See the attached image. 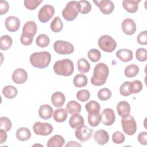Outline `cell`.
Wrapping results in <instances>:
<instances>
[{"instance_id": "cell-10", "label": "cell", "mask_w": 147, "mask_h": 147, "mask_svg": "<svg viewBox=\"0 0 147 147\" xmlns=\"http://www.w3.org/2000/svg\"><path fill=\"white\" fill-rule=\"evenodd\" d=\"M93 133L92 129L88 127L87 126L83 125L76 128L75 134L77 139L82 142H85L90 139Z\"/></svg>"}, {"instance_id": "cell-19", "label": "cell", "mask_w": 147, "mask_h": 147, "mask_svg": "<svg viewBox=\"0 0 147 147\" xmlns=\"http://www.w3.org/2000/svg\"><path fill=\"white\" fill-rule=\"evenodd\" d=\"M65 101L64 95L59 91L54 92L51 96V102L52 105L56 107H61L63 106Z\"/></svg>"}, {"instance_id": "cell-52", "label": "cell", "mask_w": 147, "mask_h": 147, "mask_svg": "<svg viewBox=\"0 0 147 147\" xmlns=\"http://www.w3.org/2000/svg\"><path fill=\"white\" fill-rule=\"evenodd\" d=\"M82 145L76 141H70L65 146H81Z\"/></svg>"}, {"instance_id": "cell-51", "label": "cell", "mask_w": 147, "mask_h": 147, "mask_svg": "<svg viewBox=\"0 0 147 147\" xmlns=\"http://www.w3.org/2000/svg\"><path fill=\"white\" fill-rule=\"evenodd\" d=\"M6 140H7L6 131L3 129H1V130H0V144H2L6 141Z\"/></svg>"}, {"instance_id": "cell-4", "label": "cell", "mask_w": 147, "mask_h": 147, "mask_svg": "<svg viewBox=\"0 0 147 147\" xmlns=\"http://www.w3.org/2000/svg\"><path fill=\"white\" fill-rule=\"evenodd\" d=\"M79 13L78 2L72 1L67 3L62 11V16L66 21H71L76 19Z\"/></svg>"}, {"instance_id": "cell-24", "label": "cell", "mask_w": 147, "mask_h": 147, "mask_svg": "<svg viewBox=\"0 0 147 147\" xmlns=\"http://www.w3.org/2000/svg\"><path fill=\"white\" fill-rule=\"evenodd\" d=\"M65 142L64 138L59 134L52 137L47 142L48 147H62Z\"/></svg>"}, {"instance_id": "cell-43", "label": "cell", "mask_w": 147, "mask_h": 147, "mask_svg": "<svg viewBox=\"0 0 147 147\" xmlns=\"http://www.w3.org/2000/svg\"><path fill=\"white\" fill-rule=\"evenodd\" d=\"M90 97V92L85 89L81 90L76 93V98L78 100L84 102L87 101Z\"/></svg>"}, {"instance_id": "cell-50", "label": "cell", "mask_w": 147, "mask_h": 147, "mask_svg": "<svg viewBox=\"0 0 147 147\" xmlns=\"http://www.w3.org/2000/svg\"><path fill=\"white\" fill-rule=\"evenodd\" d=\"M137 140L141 144L146 145L147 144V133L146 131L140 133L137 137Z\"/></svg>"}, {"instance_id": "cell-16", "label": "cell", "mask_w": 147, "mask_h": 147, "mask_svg": "<svg viewBox=\"0 0 147 147\" xmlns=\"http://www.w3.org/2000/svg\"><path fill=\"white\" fill-rule=\"evenodd\" d=\"M95 141L99 145H103L107 143L109 140V135L106 130L99 129L96 131L94 135Z\"/></svg>"}, {"instance_id": "cell-49", "label": "cell", "mask_w": 147, "mask_h": 147, "mask_svg": "<svg viewBox=\"0 0 147 147\" xmlns=\"http://www.w3.org/2000/svg\"><path fill=\"white\" fill-rule=\"evenodd\" d=\"M9 9V3L6 1H1L0 2V14H6Z\"/></svg>"}, {"instance_id": "cell-39", "label": "cell", "mask_w": 147, "mask_h": 147, "mask_svg": "<svg viewBox=\"0 0 147 147\" xmlns=\"http://www.w3.org/2000/svg\"><path fill=\"white\" fill-rule=\"evenodd\" d=\"M97 95L100 100L105 101L111 98V91L107 88H103L99 90Z\"/></svg>"}, {"instance_id": "cell-36", "label": "cell", "mask_w": 147, "mask_h": 147, "mask_svg": "<svg viewBox=\"0 0 147 147\" xmlns=\"http://www.w3.org/2000/svg\"><path fill=\"white\" fill-rule=\"evenodd\" d=\"M143 86L141 81L136 80L129 83V90L131 94L140 92L142 90Z\"/></svg>"}, {"instance_id": "cell-46", "label": "cell", "mask_w": 147, "mask_h": 147, "mask_svg": "<svg viewBox=\"0 0 147 147\" xmlns=\"http://www.w3.org/2000/svg\"><path fill=\"white\" fill-rule=\"evenodd\" d=\"M129 83L130 82L126 81L121 84L119 89V92L122 95L127 96L131 95L129 90Z\"/></svg>"}, {"instance_id": "cell-32", "label": "cell", "mask_w": 147, "mask_h": 147, "mask_svg": "<svg viewBox=\"0 0 147 147\" xmlns=\"http://www.w3.org/2000/svg\"><path fill=\"white\" fill-rule=\"evenodd\" d=\"M77 66H78V70L82 73H87L90 69V64L88 61L84 58H81L78 60L77 62Z\"/></svg>"}, {"instance_id": "cell-7", "label": "cell", "mask_w": 147, "mask_h": 147, "mask_svg": "<svg viewBox=\"0 0 147 147\" xmlns=\"http://www.w3.org/2000/svg\"><path fill=\"white\" fill-rule=\"evenodd\" d=\"M121 124L123 131L127 135H133L137 130V124L134 118L129 115L121 119Z\"/></svg>"}, {"instance_id": "cell-17", "label": "cell", "mask_w": 147, "mask_h": 147, "mask_svg": "<svg viewBox=\"0 0 147 147\" xmlns=\"http://www.w3.org/2000/svg\"><path fill=\"white\" fill-rule=\"evenodd\" d=\"M117 110L120 117L125 118L130 115V106L129 103L126 101H121L117 105Z\"/></svg>"}, {"instance_id": "cell-26", "label": "cell", "mask_w": 147, "mask_h": 147, "mask_svg": "<svg viewBox=\"0 0 147 147\" xmlns=\"http://www.w3.org/2000/svg\"><path fill=\"white\" fill-rule=\"evenodd\" d=\"M82 110L81 105L75 100L69 101L66 106V110L70 114H79Z\"/></svg>"}, {"instance_id": "cell-12", "label": "cell", "mask_w": 147, "mask_h": 147, "mask_svg": "<svg viewBox=\"0 0 147 147\" xmlns=\"http://www.w3.org/2000/svg\"><path fill=\"white\" fill-rule=\"evenodd\" d=\"M101 122L107 126L113 125L115 120V115L112 109L106 108L100 114Z\"/></svg>"}, {"instance_id": "cell-30", "label": "cell", "mask_w": 147, "mask_h": 147, "mask_svg": "<svg viewBox=\"0 0 147 147\" xmlns=\"http://www.w3.org/2000/svg\"><path fill=\"white\" fill-rule=\"evenodd\" d=\"M18 91L17 89L11 85L5 86L2 90V94L7 99H13L16 96Z\"/></svg>"}, {"instance_id": "cell-27", "label": "cell", "mask_w": 147, "mask_h": 147, "mask_svg": "<svg viewBox=\"0 0 147 147\" xmlns=\"http://www.w3.org/2000/svg\"><path fill=\"white\" fill-rule=\"evenodd\" d=\"M67 110L63 108L57 109L53 113V119L57 122H63L67 118Z\"/></svg>"}, {"instance_id": "cell-9", "label": "cell", "mask_w": 147, "mask_h": 147, "mask_svg": "<svg viewBox=\"0 0 147 147\" xmlns=\"http://www.w3.org/2000/svg\"><path fill=\"white\" fill-rule=\"evenodd\" d=\"M53 126L47 122H35L33 126V130L34 133L40 136H48L53 131Z\"/></svg>"}, {"instance_id": "cell-13", "label": "cell", "mask_w": 147, "mask_h": 147, "mask_svg": "<svg viewBox=\"0 0 147 147\" xmlns=\"http://www.w3.org/2000/svg\"><path fill=\"white\" fill-rule=\"evenodd\" d=\"M12 80L16 84H22L28 79V74L22 68H17L12 74Z\"/></svg>"}, {"instance_id": "cell-6", "label": "cell", "mask_w": 147, "mask_h": 147, "mask_svg": "<svg viewBox=\"0 0 147 147\" xmlns=\"http://www.w3.org/2000/svg\"><path fill=\"white\" fill-rule=\"evenodd\" d=\"M53 49L55 51L60 55H69L74 51V45L65 41L57 40L53 44Z\"/></svg>"}, {"instance_id": "cell-28", "label": "cell", "mask_w": 147, "mask_h": 147, "mask_svg": "<svg viewBox=\"0 0 147 147\" xmlns=\"http://www.w3.org/2000/svg\"><path fill=\"white\" fill-rule=\"evenodd\" d=\"M73 83L75 87L82 88L85 87L88 83V79L86 75L79 74L75 75L73 79Z\"/></svg>"}, {"instance_id": "cell-34", "label": "cell", "mask_w": 147, "mask_h": 147, "mask_svg": "<svg viewBox=\"0 0 147 147\" xmlns=\"http://www.w3.org/2000/svg\"><path fill=\"white\" fill-rule=\"evenodd\" d=\"M139 67L136 64H130L125 69V75L127 78H133L139 72Z\"/></svg>"}, {"instance_id": "cell-48", "label": "cell", "mask_w": 147, "mask_h": 147, "mask_svg": "<svg viewBox=\"0 0 147 147\" xmlns=\"http://www.w3.org/2000/svg\"><path fill=\"white\" fill-rule=\"evenodd\" d=\"M137 41L140 45L147 44V31L144 30L140 32L137 37Z\"/></svg>"}, {"instance_id": "cell-47", "label": "cell", "mask_w": 147, "mask_h": 147, "mask_svg": "<svg viewBox=\"0 0 147 147\" xmlns=\"http://www.w3.org/2000/svg\"><path fill=\"white\" fill-rule=\"evenodd\" d=\"M33 37L34 36L22 33L20 37V41L24 45H29L33 41Z\"/></svg>"}, {"instance_id": "cell-18", "label": "cell", "mask_w": 147, "mask_h": 147, "mask_svg": "<svg viewBox=\"0 0 147 147\" xmlns=\"http://www.w3.org/2000/svg\"><path fill=\"white\" fill-rule=\"evenodd\" d=\"M140 2V0H125L122 2V6L127 12L134 13L137 11Z\"/></svg>"}, {"instance_id": "cell-44", "label": "cell", "mask_w": 147, "mask_h": 147, "mask_svg": "<svg viewBox=\"0 0 147 147\" xmlns=\"http://www.w3.org/2000/svg\"><path fill=\"white\" fill-rule=\"evenodd\" d=\"M136 59L140 61H145L147 59V51L145 48H140L136 52Z\"/></svg>"}, {"instance_id": "cell-20", "label": "cell", "mask_w": 147, "mask_h": 147, "mask_svg": "<svg viewBox=\"0 0 147 147\" xmlns=\"http://www.w3.org/2000/svg\"><path fill=\"white\" fill-rule=\"evenodd\" d=\"M117 57L123 62H127L133 58V52L128 49H121L116 52Z\"/></svg>"}, {"instance_id": "cell-40", "label": "cell", "mask_w": 147, "mask_h": 147, "mask_svg": "<svg viewBox=\"0 0 147 147\" xmlns=\"http://www.w3.org/2000/svg\"><path fill=\"white\" fill-rule=\"evenodd\" d=\"M88 57L92 62L98 61L101 57V53L100 51L97 49H91L88 52Z\"/></svg>"}, {"instance_id": "cell-8", "label": "cell", "mask_w": 147, "mask_h": 147, "mask_svg": "<svg viewBox=\"0 0 147 147\" xmlns=\"http://www.w3.org/2000/svg\"><path fill=\"white\" fill-rule=\"evenodd\" d=\"M55 11V9L53 6L45 5L40 9L38 13V18L40 22L45 23L53 17Z\"/></svg>"}, {"instance_id": "cell-33", "label": "cell", "mask_w": 147, "mask_h": 147, "mask_svg": "<svg viewBox=\"0 0 147 147\" xmlns=\"http://www.w3.org/2000/svg\"><path fill=\"white\" fill-rule=\"evenodd\" d=\"M51 29L55 33L60 32L63 28V23L59 16H56L51 23Z\"/></svg>"}, {"instance_id": "cell-35", "label": "cell", "mask_w": 147, "mask_h": 147, "mask_svg": "<svg viewBox=\"0 0 147 147\" xmlns=\"http://www.w3.org/2000/svg\"><path fill=\"white\" fill-rule=\"evenodd\" d=\"M50 42V39L49 37L45 34H39L36 40V43L39 47L44 48L47 47Z\"/></svg>"}, {"instance_id": "cell-38", "label": "cell", "mask_w": 147, "mask_h": 147, "mask_svg": "<svg viewBox=\"0 0 147 147\" xmlns=\"http://www.w3.org/2000/svg\"><path fill=\"white\" fill-rule=\"evenodd\" d=\"M101 121L100 114H88V124L92 127L97 126Z\"/></svg>"}, {"instance_id": "cell-14", "label": "cell", "mask_w": 147, "mask_h": 147, "mask_svg": "<svg viewBox=\"0 0 147 147\" xmlns=\"http://www.w3.org/2000/svg\"><path fill=\"white\" fill-rule=\"evenodd\" d=\"M5 24L7 30L15 32L18 30L20 26V21L15 16H9L6 18Z\"/></svg>"}, {"instance_id": "cell-15", "label": "cell", "mask_w": 147, "mask_h": 147, "mask_svg": "<svg viewBox=\"0 0 147 147\" xmlns=\"http://www.w3.org/2000/svg\"><path fill=\"white\" fill-rule=\"evenodd\" d=\"M122 29L126 34H133L136 30V25L134 21L131 18L125 19L122 23Z\"/></svg>"}, {"instance_id": "cell-29", "label": "cell", "mask_w": 147, "mask_h": 147, "mask_svg": "<svg viewBox=\"0 0 147 147\" xmlns=\"http://www.w3.org/2000/svg\"><path fill=\"white\" fill-rule=\"evenodd\" d=\"M86 111L88 114L99 113L100 110V106L98 102L95 100H90L85 105Z\"/></svg>"}, {"instance_id": "cell-25", "label": "cell", "mask_w": 147, "mask_h": 147, "mask_svg": "<svg viewBox=\"0 0 147 147\" xmlns=\"http://www.w3.org/2000/svg\"><path fill=\"white\" fill-rule=\"evenodd\" d=\"M16 137L21 141H25L31 137V133L29 129L25 127H21L16 131Z\"/></svg>"}, {"instance_id": "cell-21", "label": "cell", "mask_w": 147, "mask_h": 147, "mask_svg": "<svg viewBox=\"0 0 147 147\" xmlns=\"http://www.w3.org/2000/svg\"><path fill=\"white\" fill-rule=\"evenodd\" d=\"M53 110L49 105H42L40 106L38 110V115L43 119H48L51 118Z\"/></svg>"}, {"instance_id": "cell-23", "label": "cell", "mask_w": 147, "mask_h": 147, "mask_svg": "<svg viewBox=\"0 0 147 147\" xmlns=\"http://www.w3.org/2000/svg\"><path fill=\"white\" fill-rule=\"evenodd\" d=\"M84 121L83 117L79 114H74L69 119V124L72 128L76 129L84 125Z\"/></svg>"}, {"instance_id": "cell-5", "label": "cell", "mask_w": 147, "mask_h": 147, "mask_svg": "<svg viewBox=\"0 0 147 147\" xmlns=\"http://www.w3.org/2000/svg\"><path fill=\"white\" fill-rule=\"evenodd\" d=\"M98 46L103 51L112 52L117 47L115 40L109 35H103L98 40Z\"/></svg>"}, {"instance_id": "cell-3", "label": "cell", "mask_w": 147, "mask_h": 147, "mask_svg": "<svg viewBox=\"0 0 147 147\" xmlns=\"http://www.w3.org/2000/svg\"><path fill=\"white\" fill-rule=\"evenodd\" d=\"M53 71L58 75L71 76L74 71V63L68 59L58 60L53 65Z\"/></svg>"}, {"instance_id": "cell-31", "label": "cell", "mask_w": 147, "mask_h": 147, "mask_svg": "<svg viewBox=\"0 0 147 147\" xmlns=\"http://www.w3.org/2000/svg\"><path fill=\"white\" fill-rule=\"evenodd\" d=\"M13 44L11 37L9 35H3L0 38V49L2 51H6L9 49Z\"/></svg>"}, {"instance_id": "cell-37", "label": "cell", "mask_w": 147, "mask_h": 147, "mask_svg": "<svg viewBox=\"0 0 147 147\" xmlns=\"http://www.w3.org/2000/svg\"><path fill=\"white\" fill-rule=\"evenodd\" d=\"M91 10V5L87 1H80L78 2L79 12L83 14L89 13Z\"/></svg>"}, {"instance_id": "cell-1", "label": "cell", "mask_w": 147, "mask_h": 147, "mask_svg": "<svg viewBox=\"0 0 147 147\" xmlns=\"http://www.w3.org/2000/svg\"><path fill=\"white\" fill-rule=\"evenodd\" d=\"M109 69L106 64L99 63L94 68L93 75L91 78V83L94 86H100L103 85L109 76Z\"/></svg>"}, {"instance_id": "cell-2", "label": "cell", "mask_w": 147, "mask_h": 147, "mask_svg": "<svg viewBox=\"0 0 147 147\" xmlns=\"http://www.w3.org/2000/svg\"><path fill=\"white\" fill-rule=\"evenodd\" d=\"M29 60L33 67L42 69L49 65L51 60V55L47 51L34 52L30 55Z\"/></svg>"}, {"instance_id": "cell-11", "label": "cell", "mask_w": 147, "mask_h": 147, "mask_svg": "<svg viewBox=\"0 0 147 147\" xmlns=\"http://www.w3.org/2000/svg\"><path fill=\"white\" fill-rule=\"evenodd\" d=\"M94 3L97 6L100 11L104 14H110L114 9V3L109 0H101V1H93Z\"/></svg>"}, {"instance_id": "cell-45", "label": "cell", "mask_w": 147, "mask_h": 147, "mask_svg": "<svg viewBox=\"0 0 147 147\" xmlns=\"http://www.w3.org/2000/svg\"><path fill=\"white\" fill-rule=\"evenodd\" d=\"M112 140L115 144H122L125 141V137L122 133L119 131H116L113 134Z\"/></svg>"}, {"instance_id": "cell-42", "label": "cell", "mask_w": 147, "mask_h": 147, "mask_svg": "<svg viewBox=\"0 0 147 147\" xmlns=\"http://www.w3.org/2000/svg\"><path fill=\"white\" fill-rule=\"evenodd\" d=\"M11 128V122L10 120L6 117L0 118V129L9 131Z\"/></svg>"}, {"instance_id": "cell-22", "label": "cell", "mask_w": 147, "mask_h": 147, "mask_svg": "<svg viewBox=\"0 0 147 147\" xmlns=\"http://www.w3.org/2000/svg\"><path fill=\"white\" fill-rule=\"evenodd\" d=\"M37 30L36 22L33 21H29L24 24L22 28V34L34 36Z\"/></svg>"}, {"instance_id": "cell-41", "label": "cell", "mask_w": 147, "mask_h": 147, "mask_svg": "<svg viewBox=\"0 0 147 147\" xmlns=\"http://www.w3.org/2000/svg\"><path fill=\"white\" fill-rule=\"evenodd\" d=\"M42 2V0H25L24 2L25 6L29 10L36 9L39 5Z\"/></svg>"}]
</instances>
